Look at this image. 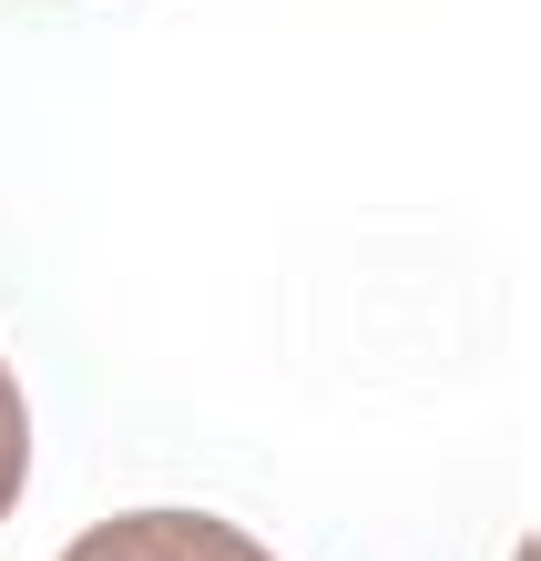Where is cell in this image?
<instances>
[{
	"label": "cell",
	"instance_id": "1",
	"mask_svg": "<svg viewBox=\"0 0 541 561\" xmlns=\"http://www.w3.org/2000/svg\"><path fill=\"white\" fill-rule=\"evenodd\" d=\"M61 561H277V551L215 511H113L82 541H61Z\"/></svg>",
	"mask_w": 541,
	"mask_h": 561
},
{
	"label": "cell",
	"instance_id": "2",
	"mask_svg": "<svg viewBox=\"0 0 541 561\" xmlns=\"http://www.w3.org/2000/svg\"><path fill=\"white\" fill-rule=\"evenodd\" d=\"M21 480H31V409H21V378L0 368V520L21 511Z\"/></svg>",
	"mask_w": 541,
	"mask_h": 561
},
{
	"label": "cell",
	"instance_id": "3",
	"mask_svg": "<svg viewBox=\"0 0 541 561\" xmlns=\"http://www.w3.org/2000/svg\"><path fill=\"white\" fill-rule=\"evenodd\" d=\"M0 368H11V357H0Z\"/></svg>",
	"mask_w": 541,
	"mask_h": 561
}]
</instances>
